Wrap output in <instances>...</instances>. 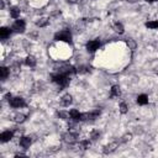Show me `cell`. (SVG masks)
Here are the masks:
<instances>
[{
	"label": "cell",
	"mask_w": 158,
	"mask_h": 158,
	"mask_svg": "<svg viewBox=\"0 0 158 158\" xmlns=\"http://www.w3.org/2000/svg\"><path fill=\"white\" fill-rule=\"evenodd\" d=\"M69 115H70V118L72 120H74V121H80V115H81V112H79L77 109H72L70 111H69Z\"/></svg>",
	"instance_id": "16"
},
{
	"label": "cell",
	"mask_w": 158,
	"mask_h": 158,
	"mask_svg": "<svg viewBox=\"0 0 158 158\" xmlns=\"http://www.w3.org/2000/svg\"><path fill=\"white\" fill-rule=\"evenodd\" d=\"M48 25V19L47 17H40L38 20H36V26L37 27H46Z\"/></svg>",
	"instance_id": "21"
},
{
	"label": "cell",
	"mask_w": 158,
	"mask_h": 158,
	"mask_svg": "<svg viewBox=\"0 0 158 158\" xmlns=\"http://www.w3.org/2000/svg\"><path fill=\"white\" fill-rule=\"evenodd\" d=\"M121 95V89L118 85H112L110 89V98H118Z\"/></svg>",
	"instance_id": "13"
},
{
	"label": "cell",
	"mask_w": 158,
	"mask_h": 158,
	"mask_svg": "<svg viewBox=\"0 0 158 158\" xmlns=\"http://www.w3.org/2000/svg\"><path fill=\"white\" fill-rule=\"evenodd\" d=\"M19 69H20V64H19V63L12 64V67L10 68V70H11V72H14V73H19Z\"/></svg>",
	"instance_id": "30"
},
{
	"label": "cell",
	"mask_w": 158,
	"mask_h": 158,
	"mask_svg": "<svg viewBox=\"0 0 158 158\" xmlns=\"http://www.w3.org/2000/svg\"><path fill=\"white\" fill-rule=\"evenodd\" d=\"M144 26L147 28H152V30H157L158 28V20H154V21H148L144 23Z\"/></svg>",
	"instance_id": "25"
},
{
	"label": "cell",
	"mask_w": 158,
	"mask_h": 158,
	"mask_svg": "<svg viewBox=\"0 0 158 158\" xmlns=\"http://www.w3.org/2000/svg\"><path fill=\"white\" fill-rule=\"evenodd\" d=\"M131 139H132V135H131V133H125V135L121 137L120 142H121V143H126V142H128V141H131Z\"/></svg>",
	"instance_id": "29"
},
{
	"label": "cell",
	"mask_w": 158,
	"mask_h": 158,
	"mask_svg": "<svg viewBox=\"0 0 158 158\" xmlns=\"http://www.w3.org/2000/svg\"><path fill=\"white\" fill-rule=\"evenodd\" d=\"M100 131L99 130H91L90 131V139L91 141H98L99 139V137H100Z\"/></svg>",
	"instance_id": "24"
},
{
	"label": "cell",
	"mask_w": 158,
	"mask_h": 158,
	"mask_svg": "<svg viewBox=\"0 0 158 158\" xmlns=\"http://www.w3.org/2000/svg\"><path fill=\"white\" fill-rule=\"evenodd\" d=\"M36 63H37V60H36V58H35L33 56H27V57L25 58V64H26L27 67H30V68L36 67Z\"/></svg>",
	"instance_id": "15"
},
{
	"label": "cell",
	"mask_w": 158,
	"mask_h": 158,
	"mask_svg": "<svg viewBox=\"0 0 158 158\" xmlns=\"http://www.w3.org/2000/svg\"><path fill=\"white\" fill-rule=\"evenodd\" d=\"M11 32H12V30H10L9 27H1L0 28V38L1 40H6V38H9L10 37V35H11Z\"/></svg>",
	"instance_id": "12"
},
{
	"label": "cell",
	"mask_w": 158,
	"mask_h": 158,
	"mask_svg": "<svg viewBox=\"0 0 158 158\" xmlns=\"http://www.w3.org/2000/svg\"><path fill=\"white\" fill-rule=\"evenodd\" d=\"M15 157H25V154L23 153H16Z\"/></svg>",
	"instance_id": "33"
},
{
	"label": "cell",
	"mask_w": 158,
	"mask_h": 158,
	"mask_svg": "<svg viewBox=\"0 0 158 158\" xmlns=\"http://www.w3.org/2000/svg\"><path fill=\"white\" fill-rule=\"evenodd\" d=\"M9 105L14 109H21V107H25L26 106V101L20 98V96H16V98H11L9 100Z\"/></svg>",
	"instance_id": "6"
},
{
	"label": "cell",
	"mask_w": 158,
	"mask_h": 158,
	"mask_svg": "<svg viewBox=\"0 0 158 158\" xmlns=\"http://www.w3.org/2000/svg\"><path fill=\"white\" fill-rule=\"evenodd\" d=\"M62 138H63V141H64L65 143H68V144H74V143H77V141H78V133H75V132H73V131H68V132H65V133L62 136Z\"/></svg>",
	"instance_id": "4"
},
{
	"label": "cell",
	"mask_w": 158,
	"mask_h": 158,
	"mask_svg": "<svg viewBox=\"0 0 158 158\" xmlns=\"http://www.w3.org/2000/svg\"><path fill=\"white\" fill-rule=\"evenodd\" d=\"M147 2H153V1H158V0H146Z\"/></svg>",
	"instance_id": "36"
},
{
	"label": "cell",
	"mask_w": 158,
	"mask_h": 158,
	"mask_svg": "<svg viewBox=\"0 0 158 158\" xmlns=\"http://www.w3.org/2000/svg\"><path fill=\"white\" fill-rule=\"evenodd\" d=\"M127 1H128V2H131V4H133V2H136L137 0H127Z\"/></svg>",
	"instance_id": "35"
},
{
	"label": "cell",
	"mask_w": 158,
	"mask_h": 158,
	"mask_svg": "<svg viewBox=\"0 0 158 158\" xmlns=\"http://www.w3.org/2000/svg\"><path fill=\"white\" fill-rule=\"evenodd\" d=\"M99 116H100V110H93V111H89V112H81V115H80V121H84V122H93V121H95Z\"/></svg>",
	"instance_id": "3"
},
{
	"label": "cell",
	"mask_w": 158,
	"mask_h": 158,
	"mask_svg": "<svg viewBox=\"0 0 158 158\" xmlns=\"http://www.w3.org/2000/svg\"><path fill=\"white\" fill-rule=\"evenodd\" d=\"M31 143H32V139H31V137H28V136H21V137H20L19 144H20V146H21L23 149H27V148H30Z\"/></svg>",
	"instance_id": "9"
},
{
	"label": "cell",
	"mask_w": 158,
	"mask_h": 158,
	"mask_svg": "<svg viewBox=\"0 0 158 158\" xmlns=\"http://www.w3.org/2000/svg\"><path fill=\"white\" fill-rule=\"evenodd\" d=\"M78 147H79L80 149H83V151H86V149H89V147H90V141H89V139H83V141H80V142L78 143Z\"/></svg>",
	"instance_id": "22"
},
{
	"label": "cell",
	"mask_w": 158,
	"mask_h": 158,
	"mask_svg": "<svg viewBox=\"0 0 158 158\" xmlns=\"http://www.w3.org/2000/svg\"><path fill=\"white\" fill-rule=\"evenodd\" d=\"M99 47H100V40H99V38L91 40V41L86 42V44H85V48H86V51H88V52H90V53H94V52H96V51L99 49Z\"/></svg>",
	"instance_id": "7"
},
{
	"label": "cell",
	"mask_w": 158,
	"mask_h": 158,
	"mask_svg": "<svg viewBox=\"0 0 158 158\" xmlns=\"http://www.w3.org/2000/svg\"><path fill=\"white\" fill-rule=\"evenodd\" d=\"M126 44L128 46V49H136V47H137V43H136V41L135 40H132V38H127L126 40Z\"/></svg>",
	"instance_id": "26"
},
{
	"label": "cell",
	"mask_w": 158,
	"mask_h": 158,
	"mask_svg": "<svg viewBox=\"0 0 158 158\" xmlns=\"http://www.w3.org/2000/svg\"><path fill=\"white\" fill-rule=\"evenodd\" d=\"M137 104L138 105H147L148 104V96L146 94H141L137 96Z\"/></svg>",
	"instance_id": "20"
},
{
	"label": "cell",
	"mask_w": 158,
	"mask_h": 158,
	"mask_svg": "<svg viewBox=\"0 0 158 158\" xmlns=\"http://www.w3.org/2000/svg\"><path fill=\"white\" fill-rule=\"evenodd\" d=\"M59 102H60V105H62V106L67 107V106H69V105L73 102V96H72L70 94H64V95L60 98Z\"/></svg>",
	"instance_id": "10"
},
{
	"label": "cell",
	"mask_w": 158,
	"mask_h": 158,
	"mask_svg": "<svg viewBox=\"0 0 158 158\" xmlns=\"http://www.w3.org/2000/svg\"><path fill=\"white\" fill-rule=\"evenodd\" d=\"M118 110H120L121 114H127V111H128V106H127V104H126V102H121L120 106H118Z\"/></svg>",
	"instance_id": "28"
},
{
	"label": "cell",
	"mask_w": 158,
	"mask_h": 158,
	"mask_svg": "<svg viewBox=\"0 0 158 158\" xmlns=\"http://www.w3.org/2000/svg\"><path fill=\"white\" fill-rule=\"evenodd\" d=\"M12 137H14V131L7 130V131L1 132V135H0V141H1L2 143H5V142H9Z\"/></svg>",
	"instance_id": "11"
},
{
	"label": "cell",
	"mask_w": 158,
	"mask_h": 158,
	"mask_svg": "<svg viewBox=\"0 0 158 158\" xmlns=\"http://www.w3.org/2000/svg\"><path fill=\"white\" fill-rule=\"evenodd\" d=\"M114 30H115V32H117L118 35H122V33L125 32V28H123V25H122L121 22H116V23L114 25Z\"/></svg>",
	"instance_id": "23"
},
{
	"label": "cell",
	"mask_w": 158,
	"mask_h": 158,
	"mask_svg": "<svg viewBox=\"0 0 158 158\" xmlns=\"http://www.w3.org/2000/svg\"><path fill=\"white\" fill-rule=\"evenodd\" d=\"M117 147H118V142H110L109 144L102 147V153L104 154H110V153L115 152L117 149Z\"/></svg>",
	"instance_id": "8"
},
{
	"label": "cell",
	"mask_w": 158,
	"mask_h": 158,
	"mask_svg": "<svg viewBox=\"0 0 158 158\" xmlns=\"http://www.w3.org/2000/svg\"><path fill=\"white\" fill-rule=\"evenodd\" d=\"M9 11H10V16H11L12 19H19L20 12H21V9H20L19 6H11Z\"/></svg>",
	"instance_id": "14"
},
{
	"label": "cell",
	"mask_w": 158,
	"mask_h": 158,
	"mask_svg": "<svg viewBox=\"0 0 158 158\" xmlns=\"http://www.w3.org/2000/svg\"><path fill=\"white\" fill-rule=\"evenodd\" d=\"M53 40L57 42H64V43L70 44V46L73 44V37H72L70 31H68V30H62V31L56 32L53 36Z\"/></svg>",
	"instance_id": "2"
},
{
	"label": "cell",
	"mask_w": 158,
	"mask_h": 158,
	"mask_svg": "<svg viewBox=\"0 0 158 158\" xmlns=\"http://www.w3.org/2000/svg\"><path fill=\"white\" fill-rule=\"evenodd\" d=\"M25 28H26V22H25V20H22V19L16 20V21L12 23V26H11L12 32H16V33H22V32L25 31Z\"/></svg>",
	"instance_id": "5"
},
{
	"label": "cell",
	"mask_w": 158,
	"mask_h": 158,
	"mask_svg": "<svg viewBox=\"0 0 158 158\" xmlns=\"http://www.w3.org/2000/svg\"><path fill=\"white\" fill-rule=\"evenodd\" d=\"M57 115H58L62 120H69V118H70L69 111H63V110H60V111H58V112H57Z\"/></svg>",
	"instance_id": "27"
},
{
	"label": "cell",
	"mask_w": 158,
	"mask_h": 158,
	"mask_svg": "<svg viewBox=\"0 0 158 158\" xmlns=\"http://www.w3.org/2000/svg\"><path fill=\"white\" fill-rule=\"evenodd\" d=\"M30 36H31V37H33V38H36V37H37V32H33V33H31Z\"/></svg>",
	"instance_id": "34"
},
{
	"label": "cell",
	"mask_w": 158,
	"mask_h": 158,
	"mask_svg": "<svg viewBox=\"0 0 158 158\" xmlns=\"http://www.w3.org/2000/svg\"><path fill=\"white\" fill-rule=\"evenodd\" d=\"M90 72H91V68L89 65H79L77 68L78 74H86V73H90Z\"/></svg>",
	"instance_id": "18"
},
{
	"label": "cell",
	"mask_w": 158,
	"mask_h": 158,
	"mask_svg": "<svg viewBox=\"0 0 158 158\" xmlns=\"http://www.w3.org/2000/svg\"><path fill=\"white\" fill-rule=\"evenodd\" d=\"M5 7V2H4V0H0V9L2 10Z\"/></svg>",
	"instance_id": "32"
},
{
	"label": "cell",
	"mask_w": 158,
	"mask_h": 158,
	"mask_svg": "<svg viewBox=\"0 0 158 158\" xmlns=\"http://www.w3.org/2000/svg\"><path fill=\"white\" fill-rule=\"evenodd\" d=\"M51 80L54 84H57L60 88V90L64 89V88H67L70 84V77L67 75V74H64V73H58V72L51 74Z\"/></svg>",
	"instance_id": "1"
},
{
	"label": "cell",
	"mask_w": 158,
	"mask_h": 158,
	"mask_svg": "<svg viewBox=\"0 0 158 158\" xmlns=\"http://www.w3.org/2000/svg\"><path fill=\"white\" fill-rule=\"evenodd\" d=\"M67 2L68 4H79L80 0H67Z\"/></svg>",
	"instance_id": "31"
},
{
	"label": "cell",
	"mask_w": 158,
	"mask_h": 158,
	"mask_svg": "<svg viewBox=\"0 0 158 158\" xmlns=\"http://www.w3.org/2000/svg\"><path fill=\"white\" fill-rule=\"evenodd\" d=\"M10 69L9 68H6V67H1L0 68V78H1V80H5L9 75H10Z\"/></svg>",
	"instance_id": "19"
},
{
	"label": "cell",
	"mask_w": 158,
	"mask_h": 158,
	"mask_svg": "<svg viewBox=\"0 0 158 158\" xmlns=\"http://www.w3.org/2000/svg\"><path fill=\"white\" fill-rule=\"evenodd\" d=\"M26 118H27V115H25V114H16L12 120H14L16 123H22V122L26 121Z\"/></svg>",
	"instance_id": "17"
}]
</instances>
